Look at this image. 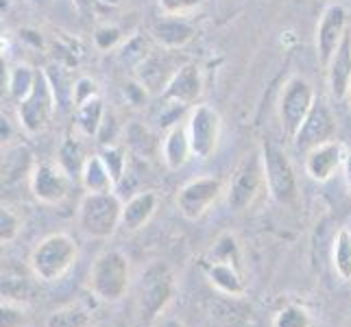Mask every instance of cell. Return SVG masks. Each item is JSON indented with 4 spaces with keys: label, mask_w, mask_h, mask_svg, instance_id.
<instances>
[{
    "label": "cell",
    "mask_w": 351,
    "mask_h": 327,
    "mask_svg": "<svg viewBox=\"0 0 351 327\" xmlns=\"http://www.w3.org/2000/svg\"><path fill=\"white\" fill-rule=\"evenodd\" d=\"M123 201L116 192H88L79 203L77 223L88 238L105 240L123 227Z\"/></svg>",
    "instance_id": "obj_1"
},
{
    "label": "cell",
    "mask_w": 351,
    "mask_h": 327,
    "mask_svg": "<svg viewBox=\"0 0 351 327\" xmlns=\"http://www.w3.org/2000/svg\"><path fill=\"white\" fill-rule=\"evenodd\" d=\"M79 256V247L72 236L68 234H51L40 240L31 251V271L40 282L53 284L75 266Z\"/></svg>",
    "instance_id": "obj_2"
},
{
    "label": "cell",
    "mask_w": 351,
    "mask_h": 327,
    "mask_svg": "<svg viewBox=\"0 0 351 327\" xmlns=\"http://www.w3.org/2000/svg\"><path fill=\"white\" fill-rule=\"evenodd\" d=\"M266 190H269V184H266L262 151L253 149L238 162V166L232 173V179H229V186H227L229 210L232 212L249 210Z\"/></svg>",
    "instance_id": "obj_3"
},
{
    "label": "cell",
    "mask_w": 351,
    "mask_h": 327,
    "mask_svg": "<svg viewBox=\"0 0 351 327\" xmlns=\"http://www.w3.org/2000/svg\"><path fill=\"white\" fill-rule=\"evenodd\" d=\"M129 280L131 269L127 256L118 249H107L101 256H96L88 275V286L101 301L114 304L127 295Z\"/></svg>",
    "instance_id": "obj_4"
},
{
    "label": "cell",
    "mask_w": 351,
    "mask_h": 327,
    "mask_svg": "<svg viewBox=\"0 0 351 327\" xmlns=\"http://www.w3.org/2000/svg\"><path fill=\"white\" fill-rule=\"evenodd\" d=\"M175 275L164 262H153L140 275L138 284V310L144 321H155L173 301Z\"/></svg>",
    "instance_id": "obj_5"
},
{
    "label": "cell",
    "mask_w": 351,
    "mask_h": 327,
    "mask_svg": "<svg viewBox=\"0 0 351 327\" xmlns=\"http://www.w3.org/2000/svg\"><path fill=\"white\" fill-rule=\"evenodd\" d=\"M260 151L264 160L266 184H269L271 199L280 205H295L299 197V188H297V175L290 157L282 147H277L271 140H262Z\"/></svg>",
    "instance_id": "obj_6"
},
{
    "label": "cell",
    "mask_w": 351,
    "mask_h": 327,
    "mask_svg": "<svg viewBox=\"0 0 351 327\" xmlns=\"http://www.w3.org/2000/svg\"><path fill=\"white\" fill-rule=\"evenodd\" d=\"M55 109H57V90L53 88L51 77L40 70L31 94L18 103L20 127L27 131L29 136H35V133H40L48 127Z\"/></svg>",
    "instance_id": "obj_7"
},
{
    "label": "cell",
    "mask_w": 351,
    "mask_h": 327,
    "mask_svg": "<svg viewBox=\"0 0 351 327\" xmlns=\"http://www.w3.org/2000/svg\"><path fill=\"white\" fill-rule=\"evenodd\" d=\"M314 101H317V94H314L310 81H306L304 77H290L286 81L277 112H280L282 129L290 140L304 127L308 114L312 112Z\"/></svg>",
    "instance_id": "obj_8"
},
{
    "label": "cell",
    "mask_w": 351,
    "mask_h": 327,
    "mask_svg": "<svg viewBox=\"0 0 351 327\" xmlns=\"http://www.w3.org/2000/svg\"><path fill=\"white\" fill-rule=\"evenodd\" d=\"M186 127H188V136L195 157L210 160L221 142V129H223L221 114L208 103L195 105L188 114Z\"/></svg>",
    "instance_id": "obj_9"
},
{
    "label": "cell",
    "mask_w": 351,
    "mask_h": 327,
    "mask_svg": "<svg viewBox=\"0 0 351 327\" xmlns=\"http://www.w3.org/2000/svg\"><path fill=\"white\" fill-rule=\"evenodd\" d=\"M223 195V184L216 177L203 175L197 179H190L186 186H181L177 195V208L188 221H199L201 216L208 214V210L219 201Z\"/></svg>",
    "instance_id": "obj_10"
},
{
    "label": "cell",
    "mask_w": 351,
    "mask_h": 327,
    "mask_svg": "<svg viewBox=\"0 0 351 327\" xmlns=\"http://www.w3.org/2000/svg\"><path fill=\"white\" fill-rule=\"evenodd\" d=\"M336 140V118L332 114L330 105L323 99H317L312 105V112L308 114L304 127L293 138L295 149L299 153H308L312 149L321 147L325 142Z\"/></svg>",
    "instance_id": "obj_11"
},
{
    "label": "cell",
    "mask_w": 351,
    "mask_h": 327,
    "mask_svg": "<svg viewBox=\"0 0 351 327\" xmlns=\"http://www.w3.org/2000/svg\"><path fill=\"white\" fill-rule=\"evenodd\" d=\"M33 197L44 205H59L68 199L72 177L55 162H42L29 177Z\"/></svg>",
    "instance_id": "obj_12"
},
{
    "label": "cell",
    "mask_w": 351,
    "mask_h": 327,
    "mask_svg": "<svg viewBox=\"0 0 351 327\" xmlns=\"http://www.w3.org/2000/svg\"><path fill=\"white\" fill-rule=\"evenodd\" d=\"M349 18L343 5H330L323 11V16L317 24V57L319 64L325 70L330 66L332 57L336 53V48L341 46L345 33L349 29Z\"/></svg>",
    "instance_id": "obj_13"
},
{
    "label": "cell",
    "mask_w": 351,
    "mask_h": 327,
    "mask_svg": "<svg viewBox=\"0 0 351 327\" xmlns=\"http://www.w3.org/2000/svg\"><path fill=\"white\" fill-rule=\"evenodd\" d=\"M201 92H203V79H201L199 66L184 64L175 72V77L168 81V86L164 88V92L160 96L166 105L192 109L197 105Z\"/></svg>",
    "instance_id": "obj_14"
},
{
    "label": "cell",
    "mask_w": 351,
    "mask_h": 327,
    "mask_svg": "<svg viewBox=\"0 0 351 327\" xmlns=\"http://www.w3.org/2000/svg\"><path fill=\"white\" fill-rule=\"evenodd\" d=\"M345 157L347 151L341 142L338 140L325 142L321 147L306 153V173L310 179L325 184V181H330L336 175L338 168L345 166Z\"/></svg>",
    "instance_id": "obj_15"
},
{
    "label": "cell",
    "mask_w": 351,
    "mask_h": 327,
    "mask_svg": "<svg viewBox=\"0 0 351 327\" xmlns=\"http://www.w3.org/2000/svg\"><path fill=\"white\" fill-rule=\"evenodd\" d=\"M328 72V86L330 94L336 101H343L351 94V27L347 29L341 46L336 48L330 66L325 68Z\"/></svg>",
    "instance_id": "obj_16"
},
{
    "label": "cell",
    "mask_w": 351,
    "mask_h": 327,
    "mask_svg": "<svg viewBox=\"0 0 351 327\" xmlns=\"http://www.w3.org/2000/svg\"><path fill=\"white\" fill-rule=\"evenodd\" d=\"M160 153L168 171H179V168H184L188 164L190 157H195L186 123H177L166 131V136L160 144Z\"/></svg>",
    "instance_id": "obj_17"
},
{
    "label": "cell",
    "mask_w": 351,
    "mask_h": 327,
    "mask_svg": "<svg viewBox=\"0 0 351 327\" xmlns=\"http://www.w3.org/2000/svg\"><path fill=\"white\" fill-rule=\"evenodd\" d=\"M195 35H197V31L190 22L175 18V16H166L164 20H160L153 27V38L162 48H168V51L184 48L186 44L192 42Z\"/></svg>",
    "instance_id": "obj_18"
},
{
    "label": "cell",
    "mask_w": 351,
    "mask_h": 327,
    "mask_svg": "<svg viewBox=\"0 0 351 327\" xmlns=\"http://www.w3.org/2000/svg\"><path fill=\"white\" fill-rule=\"evenodd\" d=\"M157 195L153 190H144L133 195L123 208V227L127 232H138L147 225L157 210Z\"/></svg>",
    "instance_id": "obj_19"
},
{
    "label": "cell",
    "mask_w": 351,
    "mask_h": 327,
    "mask_svg": "<svg viewBox=\"0 0 351 327\" xmlns=\"http://www.w3.org/2000/svg\"><path fill=\"white\" fill-rule=\"evenodd\" d=\"M205 275L214 288H219L227 297H242L245 295V280H242V271L236 269L234 264L227 262H208L203 266Z\"/></svg>",
    "instance_id": "obj_20"
},
{
    "label": "cell",
    "mask_w": 351,
    "mask_h": 327,
    "mask_svg": "<svg viewBox=\"0 0 351 327\" xmlns=\"http://www.w3.org/2000/svg\"><path fill=\"white\" fill-rule=\"evenodd\" d=\"M38 166L33 160V153L24 144L7 147L3 151V186H11L22 177H31L33 168Z\"/></svg>",
    "instance_id": "obj_21"
},
{
    "label": "cell",
    "mask_w": 351,
    "mask_h": 327,
    "mask_svg": "<svg viewBox=\"0 0 351 327\" xmlns=\"http://www.w3.org/2000/svg\"><path fill=\"white\" fill-rule=\"evenodd\" d=\"M79 177H81L83 188L88 192H114L116 188V181L110 173V168L105 166L101 153L88 157Z\"/></svg>",
    "instance_id": "obj_22"
},
{
    "label": "cell",
    "mask_w": 351,
    "mask_h": 327,
    "mask_svg": "<svg viewBox=\"0 0 351 327\" xmlns=\"http://www.w3.org/2000/svg\"><path fill=\"white\" fill-rule=\"evenodd\" d=\"M105 103L101 96H94V99L86 101L83 105L77 107V129L83 133L86 138H96L101 131V125L105 120Z\"/></svg>",
    "instance_id": "obj_23"
},
{
    "label": "cell",
    "mask_w": 351,
    "mask_h": 327,
    "mask_svg": "<svg viewBox=\"0 0 351 327\" xmlns=\"http://www.w3.org/2000/svg\"><path fill=\"white\" fill-rule=\"evenodd\" d=\"M46 327H92V317L81 304H68L48 314Z\"/></svg>",
    "instance_id": "obj_24"
},
{
    "label": "cell",
    "mask_w": 351,
    "mask_h": 327,
    "mask_svg": "<svg viewBox=\"0 0 351 327\" xmlns=\"http://www.w3.org/2000/svg\"><path fill=\"white\" fill-rule=\"evenodd\" d=\"M35 79H38V72L29 66H16L14 70H9L7 75V92L11 94V99L16 103L24 101L31 94Z\"/></svg>",
    "instance_id": "obj_25"
},
{
    "label": "cell",
    "mask_w": 351,
    "mask_h": 327,
    "mask_svg": "<svg viewBox=\"0 0 351 327\" xmlns=\"http://www.w3.org/2000/svg\"><path fill=\"white\" fill-rule=\"evenodd\" d=\"M332 262L334 269L343 282L351 280V232L349 229H341L334 238V249H332Z\"/></svg>",
    "instance_id": "obj_26"
},
{
    "label": "cell",
    "mask_w": 351,
    "mask_h": 327,
    "mask_svg": "<svg viewBox=\"0 0 351 327\" xmlns=\"http://www.w3.org/2000/svg\"><path fill=\"white\" fill-rule=\"evenodd\" d=\"M212 260L214 262H227V264H234L236 269L242 271V253H240V245H238V238L232 232H225L216 238L214 242V249H212Z\"/></svg>",
    "instance_id": "obj_27"
},
{
    "label": "cell",
    "mask_w": 351,
    "mask_h": 327,
    "mask_svg": "<svg viewBox=\"0 0 351 327\" xmlns=\"http://www.w3.org/2000/svg\"><path fill=\"white\" fill-rule=\"evenodd\" d=\"M88 157H83V151L79 147V142L77 140H72L68 138L64 144H62V149H59V160L57 164L64 168V171L72 177V175H81L83 171V164H86Z\"/></svg>",
    "instance_id": "obj_28"
},
{
    "label": "cell",
    "mask_w": 351,
    "mask_h": 327,
    "mask_svg": "<svg viewBox=\"0 0 351 327\" xmlns=\"http://www.w3.org/2000/svg\"><path fill=\"white\" fill-rule=\"evenodd\" d=\"M0 327H31V314L27 306L3 299V304H0Z\"/></svg>",
    "instance_id": "obj_29"
},
{
    "label": "cell",
    "mask_w": 351,
    "mask_h": 327,
    "mask_svg": "<svg viewBox=\"0 0 351 327\" xmlns=\"http://www.w3.org/2000/svg\"><path fill=\"white\" fill-rule=\"evenodd\" d=\"M310 325H312L310 312L297 304L284 306L273 319V327H310Z\"/></svg>",
    "instance_id": "obj_30"
},
{
    "label": "cell",
    "mask_w": 351,
    "mask_h": 327,
    "mask_svg": "<svg viewBox=\"0 0 351 327\" xmlns=\"http://www.w3.org/2000/svg\"><path fill=\"white\" fill-rule=\"evenodd\" d=\"M33 286L24 280V277H3V299L7 301H16V304L27 306L33 299Z\"/></svg>",
    "instance_id": "obj_31"
},
{
    "label": "cell",
    "mask_w": 351,
    "mask_h": 327,
    "mask_svg": "<svg viewBox=\"0 0 351 327\" xmlns=\"http://www.w3.org/2000/svg\"><path fill=\"white\" fill-rule=\"evenodd\" d=\"M101 157H103L105 166L110 168V173H112L116 186H118L120 181H123V177L127 175V151L123 147L112 144V147H103Z\"/></svg>",
    "instance_id": "obj_32"
},
{
    "label": "cell",
    "mask_w": 351,
    "mask_h": 327,
    "mask_svg": "<svg viewBox=\"0 0 351 327\" xmlns=\"http://www.w3.org/2000/svg\"><path fill=\"white\" fill-rule=\"evenodd\" d=\"M22 229V218L11 210V208H3L0 210V240L5 242H14Z\"/></svg>",
    "instance_id": "obj_33"
},
{
    "label": "cell",
    "mask_w": 351,
    "mask_h": 327,
    "mask_svg": "<svg viewBox=\"0 0 351 327\" xmlns=\"http://www.w3.org/2000/svg\"><path fill=\"white\" fill-rule=\"evenodd\" d=\"M127 138H129V147L131 151H136V153H144V155H151V147H153V138H151V133L147 127H142V125H131L127 129Z\"/></svg>",
    "instance_id": "obj_34"
},
{
    "label": "cell",
    "mask_w": 351,
    "mask_h": 327,
    "mask_svg": "<svg viewBox=\"0 0 351 327\" xmlns=\"http://www.w3.org/2000/svg\"><path fill=\"white\" fill-rule=\"evenodd\" d=\"M157 5H160L164 16L181 18V16L190 14V11L199 9L203 5V0H157Z\"/></svg>",
    "instance_id": "obj_35"
},
{
    "label": "cell",
    "mask_w": 351,
    "mask_h": 327,
    "mask_svg": "<svg viewBox=\"0 0 351 327\" xmlns=\"http://www.w3.org/2000/svg\"><path fill=\"white\" fill-rule=\"evenodd\" d=\"M94 96H99V86H96V81H92L88 77H81L75 83V88H72V101H75V107L94 99Z\"/></svg>",
    "instance_id": "obj_36"
},
{
    "label": "cell",
    "mask_w": 351,
    "mask_h": 327,
    "mask_svg": "<svg viewBox=\"0 0 351 327\" xmlns=\"http://www.w3.org/2000/svg\"><path fill=\"white\" fill-rule=\"evenodd\" d=\"M120 40H123V35H120V31L116 27H101L94 35V42L101 51H110V48H114Z\"/></svg>",
    "instance_id": "obj_37"
},
{
    "label": "cell",
    "mask_w": 351,
    "mask_h": 327,
    "mask_svg": "<svg viewBox=\"0 0 351 327\" xmlns=\"http://www.w3.org/2000/svg\"><path fill=\"white\" fill-rule=\"evenodd\" d=\"M116 131H118V123H116V116L107 112L105 114V120L101 125V131L99 136H96V140H99L103 147H112L114 144V138H116Z\"/></svg>",
    "instance_id": "obj_38"
},
{
    "label": "cell",
    "mask_w": 351,
    "mask_h": 327,
    "mask_svg": "<svg viewBox=\"0 0 351 327\" xmlns=\"http://www.w3.org/2000/svg\"><path fill=\"white\" fill-rule=\"evenodd\" d=\"M125 96L131 101V105H142L144 99H147V88L142 86V83H129L125 86Z\"/></svg>",
    "instance_id": "obj_39"
},
{
    "label": "cell",
    "mask_w": 351,
    "mask_h": 327,
    "mask_svg": "<svg viewBox=\"0 0 351 327\" xmlns=\"http://www.w3.org/2000/svg\"><path fill=\"white\" fill-rule=\"evenodd\" d=\"M345 179H347V186H349V190H351V153H347V157H345Z\"/></svg>",
    "instance_id": "obj_40"
},
{
    "label": "cell",
    "mask_w": 351,
    "mask_h": 327,
    "mask_svg": "<svg viewBox=\"0 0 351 327\" xmlns=\"http://www.w3.org/2000/svg\"><path fill=\"white\" fill-rule=\"evenodd\" d=\"M160 327H186V325L181 323L179 319H164V321L160 323Z\"/></svg>",
    "instance_id": "obj_41"
},
{
    "label": "cell",
    "mask_w": 351,
    "mask_h": 327,
    "mask_svg": "<svg viewBox=\"0 0 351 327\" xmlns=\"http://www.w3.org/2000/svg\"><path fill=\"white\" fill-rule=\"evenodd\" d=\"M99 3H103L107 7H120V5L125 3V0H99Z\"/></svg>",
    "instance_id": "obj_42"
},
{
    "label": "cell",
    "mask_w": 351,
    "mask_h": 327,
    "mask_svg": "<svg viewBox=\"0 0 351 327\" xmlns=\"http://www.w3.org/2000/svg\"><path fill=\"white\" fill-rule=\"evenodd\" d=\"M349 101H351V94H349Z\"/></svg>",
    "instance_id": "obj_43"
}]
</instances>
